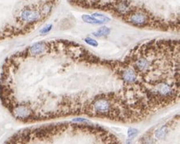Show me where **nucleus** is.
<instances>
[{"label":"nucleus","mask_w":180,"mask_h":144,"mask_svg":"<svg viewBox=\"0 0 180 144\" xmlns=\"http://www.w3.org/2000/svg\"><path fill=\"white\" fill-rule=\"evenodd\" d=\"M126 22L137 28H145L151 25V16L143 9L136 8L133 12L125 18Z\"/></svg>","instance_id":"nucleus-1"},{"label":"nucleus","mask_w":180,"mask_h":144,"mask_svg":"<svg viewBox=\"0 0 180 144\" xmlns=\"http://www.w3.org/2000/svg\"><path fill=\"white\" fill-rule=\"evenodd\" d=\"M73 121H75V122H89V121L86 119V118H81V117H78V118H75L73 119Z\"/></svg>","instance_id":"nucleus-13"},{"label":"nucleus","mask_w":180,"mask_h":144,"mask_svg":"<svg viewBox=\"0 0 180 144\" xmlns=\"http://www.w3.org/2000/svg\"><path fill=\"white\" fill-rule=\"evenodd\" d=\"M84 41H85L89 45L92 47H98V45H99L98 41H96V40L92 38V37H88L86 38H84Z\"/></svg>","instance_id":"nucleus-10"},{"label":"nucleus","mask_w":180,"mask_h":144,"mask_svg":"<svg viewBox=\"0 0 180 144\" xmlns=\"http://www.w3.org/2000/svg\"><path fill=\"white\" fill-rule=\"evenodd\" d=\"M52 9H53V3H52V2H49V3L44 4L43 6L40 8L39 12L42 17H46L51 14Z\"/></svg>","instance_id":"nucleus-6"},{"label":"nucleus","mask_w":180,"mask_h":144,"mask_svg":"<svg viewBox=\"0 0 180 144\" xmlns=\"http://www.w3.org/2000/svg\"><path fill=\"white\" fill-rule=\"evenodd\" d=\"M138 134V130L136 128H129L128 131H127V136L129 137L130 138H133L135 137H136Z\"/></svg>","instance_id":"nucleus-12"},{"label":"nucleus","mask_w":180,"mask_h":144,"mask_svg":"<svg viewBox=\"0 0 180 144\" xmlns=\"http://www.w3.org/2000/svg\"><path fill=\"white\" fill-rule=\"evenodd\" d=\"M51 47L49 44L46 41H38V42L34 43L31 46L28 48V52L31 56H40L47 54L50 50Z\"/></svg>","instance_id":"nucleus-4"},{"label":"nucleus","mask_w":180,"mask_h":144,"mask_svg":"<svg viewBox=\"0 0 180 144\" xmlns=\"http://www.w3.org/2000/svg\"><path fill=\"white\" fill-rule=\"evenodd\" d=\"M21 21L24 23L33 24L42 20V16L40 13L39 10L34 8H25L21 12L20 15Z\"/></svg>","instance_id":"nucleus-3"},{"label":"nucleus","mask_w":180,"mask_h":144,"mask_svg":"<svg viewBox=\"0 0 180 144\" xmlns=\"http://www.w3.org/2000/svg\"><path fill=\"white\" fill-rule=\"evenodd\" d=\"M91 16H93L96 20L101 21L102 23H109L110 20H111V19H110L109 16H106V15H103V14H101V13H98V12L93 13Z\"/></svg>","instance_id":"nucleus-7"},{"label":"nucleus","mask_w":180,"mask_h":144,"mask_svg":"<svg viewBox=\"0 0 180 144\" xmlns=\"http://www.w3.org/2000/svg\"><path fill=\"white\" fill-rule=\"evenodd\" d=\"M11 112L13 113L14 117H16V119H19L21 121H28V120L34 119L33 112L32 111L31 108L28 105H13L11 108Z\"/></svg>","instance_id":"nucleus-2"},{"label":"nucleus","mask_w":180,"mask_h":144,"mask_svg":"<svg viewBox=\"0 0 180 144\" xmlns=\"http://www.w3.org/2000/svg\"><path fill=\"white\" fill-rule=\"evenodd\" d=\"M52 28H53V24H52V23L47 24L46 26H45V27L42 28L40 30V33L42 34V35H46V34L49 33V32L52 30Z\"/></svg>","instance_id":"nucleus-11"},{"label":"nucleus","mask_w":180,"mask_h":144,"mask_svg":"<svg viewBox=\"0 0 180 144\" xmlns=\"http://www.w3.org/2000/svg\"><path fill=\"white\" fill-rule=\"evenodd\" d=\"M110 32H111V29L110 28L106 27V26H102L98 29V31L93 32L92 34L97 38H101V37H106L107 36L110 35Z\"/></svg>","instance_id":"nucleus-5"},{"label":"nucleus","mask_w":180,"mask_h":144,"mask_svg":"<svg viewBox=\"0 0 180 144\" xmlns=\"http://www.w3.org/2000/svg\"><path fill=\"white\" fill-rule=\"evenodd\" d=\"M126 143H127V144H132V141L129 140V139H127V140L126 141Z\"/></svg>","instance_id":"nucleus-14"},{"label":"nucleus","mask_w":180,"mask_h":144,"mask_svg":"<svg viewBox=\"0 0 180 144\" xmlns=\"http://www.w3.org/2000/svg\"><path fill=\"white\" fill-rule=\"evenodd\" d=\"M81 18H82L83 21L87 23H90V24H97V25H98V24H103L101 21L96 20L95 18H93V16H89V15H82Z\"/></svg>","instance_id":"nucleus-8"},{"label":"nucleus","mask_w":180,"mask_h":144,"mask_svg":"<svg viewBox=\"0 0 180 144\" xmlns=\"http://www.w3.org/2000/svg\"><path fill=\"white\" fill-rule=\"evenodd\" d=\"M167 133H168V129L167 127L165 125V126H162V127H161L160 129H158L157 131L155 132V136L157 138H163L165 137V135L167 134Z\"/></svg>","instance_id":"nucleus-9"}]
</instances>
